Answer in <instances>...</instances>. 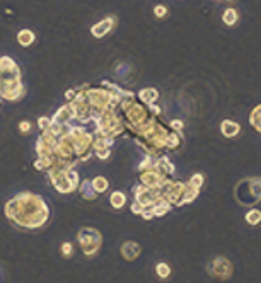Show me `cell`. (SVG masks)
Here are the masks:
<instances>
[{
	"mask_svg": "<svg viewBox=\"0 0 261 283\" xmlns=\"http://www.w3.org/2000/svg\"><path fill=\"white\" fill-rule=\"evenodd\" d=\"M4 215L23 230H39L51 219L50 205L33 191H20L4 205Z\"/></svg>",
	"mask_w": 261,
	"mask_h": 283,
	"instance_id": "1",
	"label": "cell"
},
{
	"mask_svg": "<svg viewBox=\"0 0 261 283\" xmlns=\"http://www.w3.org/2000/svg\"><path fill=\"white\" fill-rule=\"evenodd\" d=\"M26 96L23 72L14 58L0 57V98L9 103H17Z\"/></svg>",
	"mask_w": 261,
	"mask_h": 283,
	"instance_id": "2",
	"label": "cell"
},
{
	"mask_svg": "<svg viewBox=\"0 0 261 283\" xmlns=\"http://www.w3.org/2000/svg\"><path fill=\"white\" fill-rule=\"evenodd\" d=\"M234 198L244 208H253L261 201V178H244L234 186Z\"/></svg>",
	"mask_w": 261,
	"mask_h": 283,
	"instance_id": "3",
	"label": "cell"
},
{
	"mask_svg": "<svg viewBox=\"0 0 261 283\" xmlns=\"http://www.w3.org/2000/svg\"><path fill=\"white\" fill-rule=\"evenodd\" d=\"M67 131H69L72 144H74V152L79 162H87L92 155V142H94V135L89 131L84 125H67Z\"/></svg>",
	"mask_w": 261,
	"mask_h": 283,
	"instance_id": "4",
	"label": "cell"
},
{
	"mask_svg": "<svg viewBox=\"0 0 261 283\" xmlns=\"http://www.w3.org/2000/svg\"><path fill=\"white\" fill-rule=\"evenodd\" d=\"M77 242L85 257H94L102 247V234L96 227H82L77 232Z\"/></svg>",
	"mask_w": 261,
	"mask_h": 283,
	"instance_id": "5",
	"label": "cell"
},
{
	"mask_svg": "<svg viewBox=\"0 0 261 283\" xmlns=\"http://www.w3.org/2000/svg\"><path fill=\"white\" fill-rule=\"evenodd\" d=\"M208 275L219 281H227L234 275V265L229 257L225 256H215L207 265Z\"/></svg>",
	"mask_w": 261,
	"mask_h": 283,
	"instance_id": "6",
	"label": "cell"
},
{
	"mask_svg": "<svg viewBox=\"0 0 261 283\" xmlns=\"http://www.w3.org/2000/svg\"><path fill=\"white\" fill-rule=\"evenodd\" d=\"M46 176H48L50 184L53 186L56 193L60 195H72L77 191V186L70 183V179L67 178V169H60V168H50L46 171Z\"/></svg>",
	"mask_w": 261,
	"mask_h": 283,
	"instance_id": "7",
	"label": "cell"
},
{
	"mask_svg": "<svg viewBox=\"0 0 261 283\" xmlns=\"http://www.w3.org/2000/svg\"><path fill=\"white\" fill-rule=\"evenodd\" d=\"M133 198H135L137 203L145 210V208H150V206L156 205L159 200H162V195H161V190L145 188V186L138 184L133 188Z\"/></svg>",
	"mask_w": 261,
	"mask_h": 283,
	"instance_id": "8",
	"label": "cell"
},
{
	"mask_svg": "<svg viewBox=\"0 0 261 283\" xmlns=\"http://www.w3.org/2000/svg\"><path fill=\"white\" fill-rule=\"evenodd\" d=\"M138 181H140V184L145 186V188L161 190L164 184H167L169 181H171V178H167V176L162 174L161 171L152 168V169L142 171V173L138 174Z\"/></svg>",
	"mask_w": 261,
	"mask_h": 283,
	"instance_id": "9",
	"label": "cell"
},
{
	"mask_svg": "<svg viewBox=\"0 0 261 283\" xmlns=\"http://www.w3.org/2000/svg\"><path fill=\"white\" fill-rule=\"evenodd\" d=\"M184 190H186V183H183V181H169L161 188V195L172 206H178L184 195Z\"/></svg>",
	"mask_w": 261,
	"mask_h": 283,
	"instance_id": "10",
	"label": "cell"
},
{
	"mask_svg": "<svg viewBox=\"0 0 261 283\" xmlns=\"http://www.w3.org/2000/svg\"><path fill=\"white\" fill-rule=\"evenodd\" d=\"M115 28H116V17L115 16H107V17L102 19V21L92 24L91 34L96 39H102V38H106L107 34H110Z\"/></svg>",
	"mask_w": 261,
	"mask_h": 283,
	"instance_id": "11",
	"label": "cell"
},
{
	"mask_svg": "<svg viewBox=\"0 0 261 283\" xmlns=\"http://www.w3.org/2000/svg\"><path fill=\"white\" fill-rule=\"evenodd\" d=\"M120 252L125 261H135L142 254V246L135 241H125L120 247Z\"/></svg>",
	"mask_w": 261,
	"mask_h": 283,
	"instance_id": "12",
	"label": "cell"
},
{
	"mask_svg": "<svg viewBox=\"0 0 261 283\" xmlns=\"http://www.w3.org/2000/svg\"><path fill=\"white\" fill-rule=\"evenodd\" d=\"M72 121H74V116H72V111H70L69 103L56 109V113L53 114V118H51V123H56V125H60V126L70 125Z\"/></svg>",
	"mask_w": 261,
	"mask_h": 283,
	"instance_id": "13",
	"label": "cell"
},
{
	"mask_svg": "<svg viewBox=\"0 0 261 283\" xmlns=\"http://www.w3.org/2000/svg\"><path fill=\"white\" fill-rule=\"evenodd\" d=\"M220 133H222L224 138H235L241 133V125L234 120H224L220 123Z\"/></svg>",
	"mask_w": 261,
	"mask_h": 283,
	"instance_id": "14",
	"label": "cell"
},
{
	"mask_svg": "<svg viewBox=\"0 0 261 283\" xmlns=\"http://www.w3.org/2000/svg\"><path fill=\"white\" fill-rule=\"evenodd\" d=\"M154 168L157 171H161L162 174H166L167 178H171V176L176 173V168H174V164L171 162V159L167 157V155H159L154 160Z\"/></svg>",
	"mask_w": 261,
	"mask_h": 283,
	"instance_id": "15",
	"label": "cell"
},
{
	"mask_svg": "<svg viewBox=\"0 0 261 283\" xmlns=\"http://www.w3.org/2000/svg\"><path fill=\"white\" fill-rule=\"evenodd\" d=\"M138 99H140V103H143L145 106H150L154 103H157L159 99V90L156 87H145L142 90H138Z\"/></svg>",
	"mask_w": 261,
	"mask_h": 283,
	"instance_id": "16",
	"label": "cell"
},
{
	"mask_svg": "<svg viewBox=\"0 0 261 283\" xmlns=\"http://www.w3.org/2000/svg\"><path fill=\"white\" fill-rule=\"evenodd\" d=\"M77 191H79V195L82 196L84 200L87 201H94L97 196L94 188H92V184H91V181L89 179H84V181H80V184H79V188H77Z\"/></svg>",
	"mask_w": 261,
	"mask_h": 283,
	"instance_id": "17",
	"label": "cell"
},
{
	"mask_svg": "<svg viewBox=\"0 0 261 283\" xmlns=\"http://www.w3.org/2000/svg\"><path fill=\"white\" fill-rule=\"evenodd\" d=\"M239 19H241L239 11H237L235 7H227V9H225V11L222 12V22H224L227 28H234L235 24L239 22Z\"/></svg>",
	"mask_w": 261,
	"mask_h": 283,
	"instance_id": "18",
	"label": "cell"
},
{
	"mask_svg": "<svg viewBox=\"0 0 261 283\" xmlns=\"http://www.w3.org/2000/svg\"><path fill=\"white\" fill-rule=\"evenodd\" d=\"M15 39H17V43L23 48H29L31 44H34V41H36V34H34V31H31V29H20V31L17 33V36H15Z\"/></svg>",
	"mask_w": 261,
	"mask_h": 283,
	"instance_id": "19",
	"label": "cell"
},
{
	"mask_svg": "<svg viewBox=\"0 0 261 283\" xmlns=\"http://www.w3.org/2000/svg\"><path fill=\"white\" fill-rule=\"evenodd\" d=\"M126 201H128V196L125 191H113L110 195V205L113 206L115 210H121L126 206Z\"/></svg>",
	"mask_w": 261,
	"mask_h": 283,
	"instance_id": "20",
	"label": "cell"
},
{
	"mask_svg": "<svg viewBox=\"0 0 261 283\" xmlns=\"http://www.w3.org/2000/svg\"><path fill=\"white\" fill-rule=\"evenodd\" d=\"M200 191H202V190L194 188V186H191V184L186 183V190H184V195H183V198H181V201H179L178 206H184V205L193 203V201L200 196Z\"/></svg>",
	"mask_w": 261,
	"mask_h": 283,
	"instance_id": "21",
	"label": "cell"
},
{
	"mask_svg": "<svg viewBox=\"0 0 261 283\" xmlns=\"http://www.w3.org/2000/svg\"><path fill=\"white\" fill-rule=\"evenodd\" d=\"M171 210H172V205L169 203V201L164 200V198L159 200L154 206H150V211H152L154 219H156V217H164L166 214H169Z\"/></svg>",
	"mask_w": 261,
	"mask_h": 283,
	"instance_id": "22",
	"label": "cell"
},
{
	"mask_svg": "<svg viewBox=\"0 0 261 283\" xmlns=\"http://www.w3.org/2000/svg\"><path fill=\"white\" fill-rule=\"evenodd\" d=\"M244 222L251 227H256L261 224V210L258 208H248V211L244 214Z\"/></svg>",
	"mask_w": 261,
	"mask_h": 283,
	"instance_id": "23",
	"label": "cell"
},
{
	"mask_svg": "<svg viewBox=\"0 0 261 283\" xmlns=\"http://www.w3.org/2000/svg\"><path fill=\"white\" fill-rule=\"evenodd\" d=\"M249 125L253 126V128L261 133V103L258 106H254L253 109H251L249 113Z\"/></svg>",
	"mask_w": 261,
	"mask_h": 283,
	"instance_id": "24",
	"label": "cell"
},
{
	"mask_svg": "<svg viewBox=\"0 0 261 283\" xmlns=\"http://www.w3.org/2000/svg\"><path fill=\"white\" fill-rule=\"evenodd\" d=\"M91 184L97 195H102L110 190V181H107L104 176H96L94 179H91Z\"/></svg>",
	"mask_w": 261,
	"mask_h": 283,
	"instance_id": "25",
	"label": "cell"
},
{
	"mask_svg": "<svg viewBox=\"0 0 261 283\" xmlns=\"http://www.w3.org/2000/svg\"><path fill=\"white\" fill-rule=\"evenodd\" d=\"M171 273H172V270H171V265H169V263L161 261L156 265V275H157L159 280H167V278L171 276Z\"/></svg>",
	"mask_w": 261,
	"mask_h": 283,
	"instance_id": "26",
	"label": "cell"
},
{
	"mask_svg": "<svg viewBox=\"0 0 261 283\" xmlns=\"http://www.w3.org/2000/svg\"><path fill=\"white\" fill-rule=\"evenodd\" d=\"M188 184H191V186H194V188H198V190H202L203 188V184H205V176L202 174V173H194L191 178H189L188 181H186Z\"/></svg>",
	"mask_w": 261,
	"mask_h": 283,
	"instance_id": "27",
	"label": "cell"
},
{
	"mask_svg": "<svg viewBox=\"0 0 261 283\" xmlns=\"http://www.w3.org/2000/svg\"><path fill=\"white\" fill-rule=\"evenodd\" d=\"M60 252H61V256H63V257H72V256H74V244H72L70 241L61 242Z\"/></svg>",
	"mask_w": 261,
	"mask_h": 283,
	"instance_id": "28",
	"label": "cell"
},
{
	"mask_svg": "<svg viewBox=\"0 0 261 283\" xmlns=\"http://www.w3.org/2000/svg\"><path fill=\"white\" fill-rule=\"evenodd\" d=\"M154 160H156V157H152V155H145L143 157V160L140 164H138V171H147V169H152L154 168Z\"/></svg>",
	"mask_w": 261,
	"mask_h": 283,
	"instance_id": "29",
	"label": "cell"
},
{
	"mask_svg": "<svg viewBox=\"0 0 261 283\" xmlns=\"http://www.w3.org/2000/svg\"><path fill=\"white\" fill-rule=\"evenodd\" d=\"M152 12H154V16H156V19H161V21H162V19L169 14V9L164 6V4H159V6L154 7Z\"/></svg>",
	"mask_w": 261,
	"mask_h": 283,
	"instance_id": "30",
	"label": "cell"
},
{
	"mask_svg": "<svg viewBox=\"0 0 261 283\" xmlns=\"http://www.w3.org/2000/svg\"><path fill=\"white\" fill-rule=\"evenodd\" d=\"M169 128H171L172 131H178V133H183L184 121L183 120H171L169 121Z\"/></svg>",
	"mask_w": 261,
	"mask_h": 283,
	"instance_id": "31",
	"label": "cell"
},
{
	"mask_svg": "<svg viewBox=\"0 0 261 283\" xmlns=\"http://www.w3.org/2000/svg\"><path fill=\"white\" fill-rule=\"evenodd\" d=\"M50 125H51V118H48V116H39V118H38V128L41 131L48 130Z\"/></svg>",
	"mask_w": 261,
	"mask_h": 283,
	"instance_id": "32",
	"label": "cell"
},
{
	"mask_svg": "<svg viewBox=\"0 0 261 283\" xmlns=\"http://www.w3.org/2000/svg\"><path fill=\"white\" fill-rule=\"evenodd\" d=\"M31 130H33V123H31V121L24 120V121H20V123H19V131H20L23 135L31 133Z\"/></svg>",
	"mask_w": 261,
	"mask_h": 283,
	"instance_id": "33",
	"label": "cell"
},
{
	"mask_svg": "<svg viewBox=\"0 0 261 283\" xmlns=\"http://www.w3.org/2000/svg\"><path fill=\"white\" fill-rule=\"evenodd\" d=\"M94 155L99 160H107L111 157V149H104V150H99V152H94Z\"/></svg>",
	"mask_w": 261,
	"mask_h": 283,
	"instance_id": "34",
	"label": "cell"
},
{
	"mask_svg": "<svg viewBox=\"0 0 261 283\" xmlns=\"http://www.w3.org/2000/svg\"><path fill=\"white\" fill-rule=\"evenodd\" d=\"M130 210H132V214H133V215H142V211H143V208L137 203V201H133L132 206H130Z\"/></svg>",
	"mask_w": 261,
	"mask_h": 283,
	"instance_id": "35",
	"label": "cell"
},
{
	"mask_svg": "<svg viewBox=\"0 0 261 283\" xmlns=\"http://www.w3.org/2000/svg\"><path fill=\"white\" fill-rule=\"evenodd\" d=\"M140 217H142V219H143V220H152V219H154V215H152V211H150V208H145V210H143Z\"/></svg>",
	"mask_w": 261,
	"mask_h": 283,
	"instance_id": "36",
	"label": "cell"
},
{
	"mask_svg": "<svg viewBox=\"0 0 261 283\" xmlns=\"http://www.w3.org/2000/svg\"><path fill=\"white\" fill-rule=\"evenodd\" d=\"M74 96H75V89H70V90H67V92H65V99L72 101V99H74Z\"/></svg>",
	"mask_w": 261,
	"mask_h": 283,
	"instance_id": "37",
	"label": "cell"
},
{
	"mask_svg": "<svg viewBox=\"0 0 261 283\" xmlns=\"http://www.w3.org/2000/svg\"><path fill=\"white\" fill-rule=\"evenodd\" d=\"M217 2H227V4H230V2H235V0H217Z\"/></svg>",
	"mask_w": 261,
	"mask_h": 283,
	"instance_id": "38",
	"label": "cell"
},
{
	"mask_svg": "<svg viewBox=\"0 0 261 283\" xmlns=\"http://www.w3.org/2000/svg\"><path fill=\"white\" fill-rule=\"evenodd\" d=\"M0 280H2V273H0Z\"/></svg>",
	"mask_w": 261,
	"mask_h": 283,
	"instance_id": "39",
	"label": "cell"
},
{
	"mask_svg": "<svg viewBox=\"0 0 261 283\" xmlns=\"http://www.w3.org/2000/svg\"><path fill=\"white\" fill-rule=\"evenodd\" d=\"M0 104H2V98H0Z\"/></svg>",
	"mask_w": 261,
	"mask_h": 283,
	"instance_id": "40",
	"label": "cell"
}]
</instances>
